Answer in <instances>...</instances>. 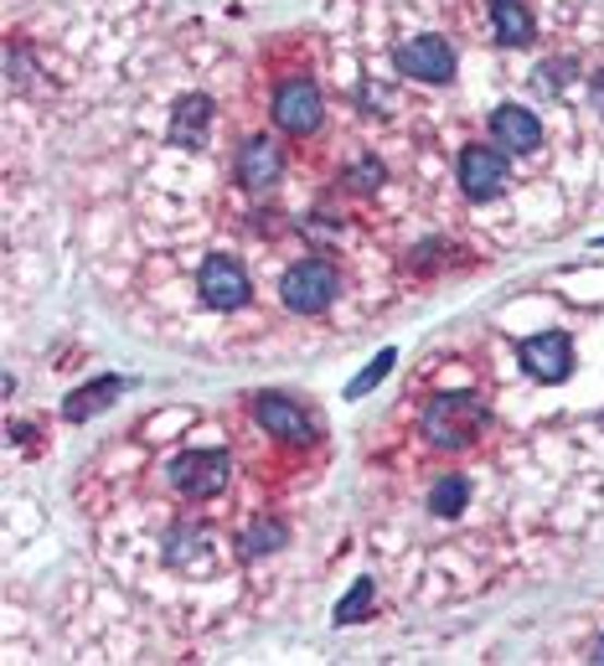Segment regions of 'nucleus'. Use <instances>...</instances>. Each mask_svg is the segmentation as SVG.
<instances>
[{
	"instance_id": "f257e3e1",
	"label": "nucleus",
	"mask_w": 604,
	"mask_h": 666,
	"mask_svg": "<svg viewBox=\"0 0 604 666\" xmlns=\"http://www.w3.org/2000/svg\"><path fill=\"white\" fill-rule=\"evenodd\" d=\"M279 300H285L294 315H321L336 300V269L326 258H300V264L285 269V279H279Z\"/></svg>"
},
{
	"instance_id": "f03ea898",
	"label": "nucleus",
	"mask_w": 604,
	"mask_h": 666,
	"mask_svg": "<svg viewBox=\"0 0 604 666\" xmlns=\"http://www.w3.org/2000/svg\"><path fill=\"white\" fill-rule=\"evenodd\" d=\"M171 486L181 491V496H192V501H207V496H217V491L228 486V460L217 450H202V455H176L171 460Z\"/></svg>"
},
{
	"instance_id": "7ed1b4c3",
	"label": "nucleus",
	"mask_w": 604,
	"mask_h": 666,
	"mask_svg": "<svg viewBox=\"0 0 604 666\" xmlns=\"http://www.w3.org/2000/svg\"><path fill=\"white\" fill-rule=\"evenodd\" d=\"M326 114V104H321V88L305 78H290L279 83V94H274V124L279 130H290V135H311L315 124Z\"/></svg>"
},
{
	"instance_id": "20e7f679",
	"label": "nucleus",
	"mask_w": 604,
	"mask_h": 666,
	"mask_svg": "<svg viewBox=\"0 0 604 666\" xmlns=\"http://www.w3.org/2000/svg\"><path fill=\"white\" fill-rule=\"evenodd\" d=\"M196 290H202V300H207L213 311H238V305L249 300V275H243V264H233L228 254H213L202 264V275H196Z\"/></svg>"
},
{
	"instance_id": "39448f33",
	"label": "nucleus",
	"mask_w": 604,
	"mask_h": 666,
	"mask_svg": "<svg viewBox=\"0 0 604 666\" xmlns=\"http://www.w3.org/2000/svg\"><path fill=\"white\" fill-rule=\"evenodd\" d=\"M398 68L419 83H449L455 78V47L445 37H413L409 47H398Z\"/></svg>"
},
{
	"instance_id": "423d86ee",
	"label": "nucleus",
	"mask_w": 604,
	"mask_h": 666,
	"mask_svg": "<svg viewBox=\"0 0 604 666\" xmlns=\"http://www.w3.org/2000/svg\"><path fill=\"white\" fill-rule=\"evenodd\" d=\"M279 177H285V150H279V140H269V135L243 140V150H238V181H243L249 192H269Z\"/></svg>"
},
{
	"instance_id": "0eeeda50",
	"label": "nucleus",
	"mask_w": 604,
	"mask_h": 666,
	"mask_svg": "<svg viewBox=\"0 0 604 666\" xmlns=\"http://www.w3.org/2000/svg\"><path fill=\"white\" fill-rule=\"evenodd\" d=\"M481 424V409L470 403V398H439L430 413H424V434H430L434 445H466L470 429Z\"/></svg>"
},
{
	"instance_id": "6e6552de",
	"label": "nucleus",
	"mask_w": 604,
	"mask_h": 666,
	"mask_svg": "<svg viewBox=\"0 0 604 666\" xmlns=\"http://www.w3.org/2000/svg\"><path fill=\"white\" fill-rule=\"evenodd\" d=\"M522 367L543 383H564L568 367H573V347H568L564 331H543L522 341Z\"/></svg>"
},
{
	"instance_id": "1a4fd4ad",
	"label": "nucleus",
	"mask_w": 604,
	"mask_h": 666,
	"mask_svg": "<svg viewBox=\"0 0 604 666\" xmlns=\"http://www.w3.org/2000/svg\"><path fill=\"white\" fill-rule=\"evenodd\" d=\"M502 177H507V166H502V156L491 145H466L460 150V186H466V196L486 202V196L502 192Z\"/></svg>"
},
{
	"instance_id": "9d476101",
	"label": "nucleus",
	"mask_w": 604,
	"mask_h": 666,
	"mask_svg": "<svg viewBox=\"0 0 604 666\" xmlns=\"http://www.w3.org/2000/svg\"><path fill=\"white\" fill-rule=\"evenodd\" d=\"M254 413L264 419V429L279 434V439H290V445H305V439H311V419L294 409L290 398H279V392H264L254 403Z\"/></svg>"
},
{
	"instance_id": "9b49d317",
	"label": "nucleus",
	"mask_w": 604,
	"mask_h": 666,
	"mask_svg": "<svg viewBox=\"0 0 604 666\" xmlns=\"http://www.w3.org/2000/svg\"><path fill=\"white\" fill-rule=\"evenodd\" d=\"M491 135L502 140L507 150H532V145L543 140V124H537L532 109H522V104H502V109L491 114Z\"/></svg>"
},
{
	"instance_id": "f8f14e48",
	"label": "nucleus",
	"mask_w": 604,
	"mask_h": 666,
	"mask_svg": "<svg viewBox=\"0 0 604 666\" xmlns=\"http://www.w3.org/2000/svg\"><path fill=\"white\" fill-rule=\"evenodd\" d=\"M207 124H213V98L207 94H186L171 109V140L176 145H202V140H207Z\"/></svg>"
},
{
	"instance_id": "ddd939ff",
	"label": "nucleus",
	"mask_w": 604,
	"mask_h": 666,
	"mask_svg": "<svg viewBox=\"0 0 604 666\" xmlns=\"http://www.w3.org/2000/svg\"><path fill=\"white\" fill-rule=\"evenodd\" d=\"M491 32L502 47H527L532 41V16L522 0H491Z\"/></svg>"
},
{
	"instance_id": "4468645a",
	"label": "nucleus",
	"mask_w": 604,
	"mask_h": 666,
	"mask_svg": "<svg viewBox=\"0 0 604 666\" xmlns=\"http://www.w3.org/2000/svg\"><path fill=\"white\" fill-rule=\"evenodd\" d=\"M119 392H124V383H119V377H98L94 388L73 392V398H68V403H62V413H68V419H88V413L109 409V403H114Z\"/></svg>"
},
{
	"instance_id": "2eb2a0df",
	"label": "nucleus",
	"mask_w": 604,
	"mask_h": 666,
	"mask_svg": "<svg viewBox=\"0 0 604 666\" xmlns=\"http://www.w3.org/2000/svg\"><path fill=\"white\" fill-rule=\"evenodd\" d=\"M279 543H285V522H274V517H264V522H254V528L243 532V553H249V558L274 553Z\"/></svg>"
},
{
	"instance_id": "dca6fc26",
	"label": "nucleus",
	"mask_w": 604,
	"mask_h": 666,
	"mask_svg": "<svg viewBox=\"0 0 604 666\" xmlns=\"http://www.w3.org/2000/svg\"><path fill=\"white\" fill-rule=\"evenodd\" d=\"M367 609H372V584L362 579V584H357L347 600L336 605V626H357V615H367Z\"/></svg>"
},
{
	"instance_id": "f3484780",
	"label": "nucleus",
	"mask_w": 604,
	"mask_h": 666,
	"mask_svg": "<svg viewBox=\"0 0 604 666\" xmlns=\"http://www.w3.org/2000/svg\"><path fill=\"white\" fill-rule=\"evenodd\" d=\"M460 501H466V481H460V475H449V481L434 486V511H439V517L460 511Z\"/></svg>"
},
{
	"instance_id": "a211bd4d",
	"label": "nucleus",
	"mask_w": 604,
	"mask_h": 666,
	"mask_svg": "<svg viewBox=\"0 0 604 666\" xmlns=\"http://www.w3.org/2000/svg\"><path fill=\"white\" fill-rule=\"evenodd\" d=\"M388 367H392V352H377V362H372L367 373H362V377H357V383H351V398H362V392H367L372 383H377V377L388 373Z\"/></svg>"
},
{
	"instance_id": "6ab92c4d",
	"label": "nucleus",
	"mask_w": 604,
	"mask_h": 666,
	"mask_svg": "<svg viewBox=\"0 0 604 666\" xmlns=\"http://www.w3.org/2000/svg\"><path fill=\"white\" fill-rule=\"evenodd\" d=\"M377 181H383V171H377V166H357V177H351V186H362V192H372Z\"/></svg>"
},
{
	"instance_id": "aec40b11",
	"label": "nucleus",
	"mask_w": 604,
	"mask_h": 666,
	"mask_svg": "<svg viewBox=\"0 0 604 666\" xmlns=\"http://www.w3.org/2000/svg\"><path fill=\"white\" fill-rule=\"evenodd\" d=\"M594 656H600V662H604V641H600V646H594Z\"/></svg>"
}]
</instances>
